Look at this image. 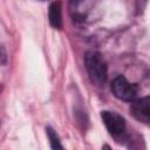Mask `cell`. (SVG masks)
Returning a JSON list of instances; mask_svg holds the SVG:
<instances>
[{"instance_id":"obj_2","label":"cell","mask_w":150,"mask_h":150,"mask_svg":"<svg viewBox=\"0 0 150 150\" xmlns=\"http://www.w3.org/2000/svg\"><path fill=\"white\" fill-rule=\"evenodd\" d=\"M111 91L117 98H120L122 101L132 102L137 96L138 88H137V86L135 83L129 82L124 76L120 75V76H116L112 80V82H111Z\"/></svg>"},{"instance_id":"obj_5","label":"cell","mask_w":150,"mask_h":150,"mask_svg":"<svg viewBox=\"0 0 150 150\" xmlns=\"http://www.w3.org/2000/svg\"><path fill=\"white\" fill-rule=\"evenodd\" d=\"M49 22L54 28H61L62 27V8H61V2L54 1L49 6Z\"/></svg>"},{"instance_id":"obj_1","label":"cell","mask_w":150,"mask_h":150,"mask_svg":"<svg viewBox=\"0 0 150 150\" xmlns=\"http://www.w3.org/2000/svg\"><path fill=\"white\" fill-rule=\"evenodd\" d=\"M84 61L90 81L96 86H102L107 80V63L102 55L98 52H88Z\"/></svg>"},{"instance_id":"obj_3","label":"cell","mask_w":150,"mask_h":150,"mask_svg":"<svg viewBox=\"0 0 150 150\" xmlns=\"http://www.w3.org/2000/svg\"><path fill=\"white\" fill-rule=\"evenodd\" d=\"M101 118H102L107 130L109 131V134L112 137L120 138L124 134V131H125V121L117 112L104 110V111L101 112Z\"/></svg>"},{"instance_id":"obj_6","label":"cell","mask_w":150,"mask_h":150,"mask_svg":"<svg viewBox=\"0 0 150 150\" xmlns=\"http://www.w3.org/2000/svg\"><path fill=\"white\" fill-rule=\"evenodd\" d=\"M46 131H47V135H48V138H49L50 148H52V149H62L63 146H62V144L60 143V138H59L57 134H56L50 127H48V128L46 129Z\"/></svg>"},{"instance_id":"obj_4","label":"cell","mask_w":150,"mask_h":150,"mask_svg":"<svg viewBox=\"0 0 150 150\" xmlns=\"http://www.w3.org/2000/svg\"><path fill=\"white\" fill-rule=\"evenodd\" d=\"M132 116L143 123H150V96L134 100L130 107Z\"/></svg>"}]
</instances>
